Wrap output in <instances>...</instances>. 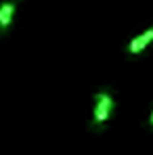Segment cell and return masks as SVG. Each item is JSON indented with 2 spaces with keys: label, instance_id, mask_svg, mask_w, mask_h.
Returning <instances> with one entry per match:
<instances>
[{
  "label": "cell",
  "instance_id": "obj_1",
  "mask_svg": "<svg viewBox=\"0 0 153 155\" xmlns=\"http://www.w3.org/2000/svg\"><path fill=\"white\" fill-rule=\"evenodd\" d=\"M92 101H95V105H92L90 128L101 132V130L105 128V124L111 120L113 111H115V99H113V94H111L109 90H99V92H95Z\"/></svg>",
  "mask_w": 153,
  "mask_h": 155
},
{
  "label": "cell",
  "instance_id": "obj_2",
  "mask_svg": "<svg viewBox=\"0 0 153 155\" xmlns=\"http://www.w3.org/2000/svg\"><path fill=\"white\" fill-rule=\"evenodd\" d=\"M151 44H153V25H149L147 29H143L141 34H136V36L130 38V42H128V46H126V52L130 57H136V54H143Z\"/></svg>",
  "mask_w": 153,
  "mask_h": 155
},
{
  "label": "cell",
  "instance_id": "obj_3",
  "mask_svg": "<svg viewBox=\"0 0 153 155\" xmlns=\"http://www.w3.org/2000/svg\"><path fill=\"white\" fill-rule=\"evenodd\" d=\"M15 13H17V0H2L0 2V36H4L8 31V27L13 25Z\"/></svg>",
  "mask_w": 153,
  "mask_h": 155
},
{
  "label": "cell",
  "instance_id": "obj_4",
  "mask_svg": "<svg viewBox=\"0 0 153 155\" xmlns=\"http://www.w3.org/2000/svg\"><path fill=\"white\" fill-rule=\"evenodd\" d=\"M149 126L153 128V109H151V113H149Z\"/></svg>",
  "mask_w": 153,
  "mask_h": 155
}]
</instances>
